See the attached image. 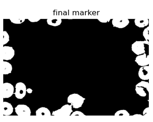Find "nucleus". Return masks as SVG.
Listing matches in <instances>:
<instances>
[{
  "label": "nucleus",
  "mask_w": 153,
  "mask_h": 122,
  "mask_svg": "<svg viewBox=\"0 0 153 122\" xmlns=\"http://www.w3.org/2000/svg\"><path fill=\"white\" fill-rule=\"evenodd\" d=\"M85 98L78 93H73L67 97V103L70 104L73 108L79 109L83 106Z\"/></svg>",
  "instance_id": "f257e3e1"
},
{
  "label": "nucleus",
  "mask_w": 153,
  "mask_h": 122,
  "mask_svg": "<svg viewBox=\"0 0 153 122\" xmlns=\"http://www.w3.org/2000/svg\"><path fill=\"white\" fill-rule=\"evenodd\" d=\"M73 112L72 107L70 104H66L62 106L60 109L53 111L52 115L59 117H68L71 116Z\"/></svg>",
  "instance_id": "f03ea898"
},
{
  "label": "nucleus",
  "mask_w": 153,
  "mask_h": 122,
  "mask_svg": "<svg viewBox=\"0 0 153 122\" xmlns=\"http://www.w3.org/2000/svg\"><path fill=\"white\" fill-rule=\"evenodd\" d=\"M16 92L14 93L16 97L18 99L24 98L27 93V87L24 83L22 82L17 83L16 85Z\"/></svg>",
  "instance_id": "7ed1b4c3"
},
{
  "label": "nucleus",
  "mask_w": 153,
  "mask_h": 122,
  "mask_svg": "<svg viewBox=\"0 0 153 122\" xmlns=\"http://www.w3.org/2000/svg\"><path fill=\"white\" fill-rule=\"evenodd\" d=\"M15 112L20 117H28L31 115V109L26 104H18L15 108Z\"/></svg>",
  "instance_id": "20e7f679"
},
{
  "label": "nucleus",
  "mask_w": 153,
  "mask_h": 122,
  "mask_svg": "<svg viewBox=\"0 0 153 122\" xmlns=\"http://www.w3.org/2000/svg\"><path fill=\"white\" fill-rule=\"evenodd\" d=\"M14 87L10 83H4L2 87V96L4 98H10L14 93Z\"/></svg>",
  "instance_id": "39448f33"
},
{
  "label": "nucleus",
  "mask_w": 153,
  "mask_h": 122,
  "mask_svg": "<svg viewBox=\"0 0 153 122\" xmlns=\"http://www.w3.org/2000/svg\"><path fill=\"white\" fill-rule=\"evenodd\" d=\"M15 55V51L12 48L5 47L3 52V59L5 61L10 60L13 58Z\"/></svg>",
  "instance_id": "423d86ee"
},
{
  "label": "nucleus",
  "mask_w": 153,
  "mask_h": 122,
  "mask_svg": "<svg viewBox=\"0 0 153 122\" xmlns=\"http://www.w3.org/2000/svg\"><path fill=\"white\" fill-rule=\"evenodd\" d=\"M52 115L51 112L45 107L39 108L36 111V116L40 118H48Z\"/></svg>",
  "instance_id": "0eeeda50"
},
{
  "label": "nucleus",
  "mask_w": 153,
  "mask_h": 122,
  "mask_svg": "<svg viewBox=\"0 0 153 122\" xmlns=\"http://www.w3.org/2000/svg\"><path fill=\"white\" fill-rule=\"evenodd\" d=\"M3 114L4 116H10L13 112V107L10 103L6 101L3 102Z\"/></svg>",
  "instance_id": "6e6552de"
},
{
  "label": "nucleus",
  "mask_w": 153,
  "mask_h": 122,
  "mask_svg": "<svg viewBox=\"0 0 153 122\" xmlns=\"http://www.w3.org/2000/svg\"><path fill=\"white\" fill-rule=\"evenodd\" d=\"M3 73L4 75H7L11 73L13 71L12 65L7 61H3L2 62Z\"/></svg>",
  "instance_id": "1a4fd4ad"
},
{
  "label": "nucleus",
  "mask_w": 153,
  "mask_h": 122,
  "mask_svg": "<svg viewBox=\"0 0 153 122\" xmlns=\"http://www.w3.org/2000/svg\"><path fill=\"white\" fill-rule=\"evenodd\" d=\"M129 21L128 20H122V21H117L114 20L113 21V25L115 27L118 28H123L128 25Z\"/></svg>",
  "instance_id": "9d476101"
},
{
  "label": "nucleus",
  "mask_w": 153,
  "mask_h": 122,
  "mask_svg": "<svg viewBox=\"0 0 153 122\" xmlns=\"http://www.w3.org/2000/svg\"><path fill=\"white\" fill-rule=\"evenodd\" d=\"M149 22V19H136L134 20V23L139 27H144L148 26Z\"/></svg>",
  "instance_id": "9b49d317"
},
{
  "label": "nucleus",
  "mask_w": 153,
  "mask_h": 122,
  "mask_svg": "<svg viewBox=\"0 0 153 122\" xmlns=\"http://www.w3.org/2000/svg\"><path fill=\"white\" fill-rule=\"evenodd\" d=\"M61 23V21L58 20H52L48 21V24L49 25L53 26H57L59 25Z\"/></svg>",
  "instance_id": "f8f14e48"
},
{
  "label": "nucleus",
  "mask_w": 153,
  "mask_h": 122,
  "mask_svg": "<svg viewBox=\"0 0 153 122\" xmlns=\"http://www.w3.org/2000/svg\"><path fill=\"white\" fill-rule=\"evenodd\" d=\"M71 116H73V117H74V116L84 117V116H85V115L84 114V113L80 112V111H75V112H72Z\"/></svg>",
  "instance_id": "ddd939ff"
},
{
  "label": "nucleus",
  "mask_w": 153,
  "mask_h": 122,
  "mask_svg": "<svg viewBox=\"0 0 153 122\" xmlns=\"http://www.w3.org/2000/svg\"><path fill=\"white\" fill-rule=\"evenodd\" d=\"M127 112L126 111L124 110H120V111H117V112L115 113V116H124V115H127Z\"/></svg>",
  "instance_id": "4468645a"
},
{
  "label": "nucleus",
  "mask_w": 153,
  "mask_h": 122,
  "mask_svg": "<svg viewBox=\"0 0 153 122\" xmlns=\"http://www.w3.org/2000/svg\"><path fill=\"white\" fill-rule=\"evenodd\" d=\"M33 90L31 88H27V92L28 93H32Z\"/></svg>",
  "instance_id": "2eb2a0df"
}]
</instances>
